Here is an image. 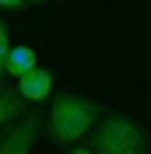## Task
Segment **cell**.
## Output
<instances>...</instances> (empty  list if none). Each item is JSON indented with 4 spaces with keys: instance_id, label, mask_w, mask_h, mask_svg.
<instances>
[{
    "instance_id": "8",
    "label": "cell",
    "mask_w": 151,
    "mask_h": 154,
    "mask_svg": "<svg viewBox=\"0 0 151 154\" xmlns=\"http://www.w3.org/2000/svg\"><path fill=\"white\" fill-rule=\"evenodd\" d=\"M25 0H0V11H21Z\"/></svg>"
},
{
    "instance_id": "2",
    "label": "cell",
    "mask_w": 151,
    "mask_h": 154,
    "mask_svg": "<svg viewBox=\"0 0 151 154\" xmlns=\"http://www.w3.org/2000/svg\"><path fill=\"white\" fill-rule=\"evenodd\" d=\"M92 154H148V137L130 116L109 112L92 126Z\"/></svg>"
},
{
    "instance_id": "5",
    "label": "cell",
    "mask_w": 151,
    "mask_h": 154,
    "mask_svg": "<svg viewBox=\"0 0 151 154\" xmlns=\"http://www.w3.org/2000/svg\"><path fill=\"white\" fill-rule=\"evenodd\" d=\"M21 112H25L21 91H18V88H0V130H4L7 123H14Z\"/></svg>"
},
{
    "instance_id": "3",
    "label": "cell",
    "mask_w": 151,
    "mask_h": 154,
    "mask_svg": "<svg viewBox=\"0 0 151 154\" xmlns=\"http://www.w3.org/2000/svg\"><path fill=\"white\" fill-rule=\"evenodd\" d=\"M39 112H21V119H14V126L0 137V154H28L39 137Z\"/></svg>"
},
{
    "instance_id": "4",
    "label": "cell",
    "mask_w": 151,
    "mask_h": 154,
    "mask_svg": "<svg viewBox=\"0 0 151 154\" xmlns=\"http://www.w3.org/2000/svg\"><path fill=\"white\" fill-rule=\"evenodd\" d=\"M18 91L25 102H42V98L53 95V74L42 67H32L25 77H18Z\"/></svg>"
},
{
    "instance_id": "7",
    "label": "cell",
    "mask_w": 151,
    "mask_h": 154,
    "mask_svg": "<svg viewBox=\"0 0 151 154\" xmlns=\"http://www.w3.org/2000/svg\"><path fill=\"white\" fill-rule=\"evenodd\" d=\"M7 53H11V42H7V28L0 25V77L7 74Z\"/></svg>"
},
{
    "instance_id": "6",
    "label": "cell",
    "mask_w": 151,
    "mask_h": 154,
    "mask_svg": "<svg viewBox=\"0 0 151 154\" xmlns=\"http://www.w3.org/2000/svg\"><path fill=\"white\" fill-rule=\"evenodd\" d=\"M32 67H39L35 63V49L32 46H11V53H7V74L11 77H25Z\"/></svg>"
},
{
    "instance_id": "1",
    "label": "cell",
    "mask_w": 151,
    "mask_h": 154,
    "mask_svg": "<svg viewBox=\"0 0 151 154\" xmlns=\"http://www.w3.org/2000/svg\"><path fill=\"white\" fill-rule=\"evenodd\" d=\"M98 105H95L92 98L85 95H56L53 98V109H49V123H46V137L53 140V144L67 147L74 144V140H81V137L92 130L95 123H98Z\"/></svg>"
},
{
    "instance_id": "10",
    "label": "cell",
    "mask_w": 151,
    "mask_h": 154,
    "mask_svg": "<svg viewBox=\"0 0 151 154\" xmlns=\"http://www.w3.org/2000/svg\"><path fill=\"white\" fill-rule=\"evenodd\" d=\"M35 4H42V0H35Z\"/></svg>"
},
{
    "instance_id": "9",
    "label": "cell",
    "mask_w": 151,
    "mask_h": 154,
    "mask_svg": "<svg viewBox=\"0 0 151 154\" xmlns=\"http://www.w3.org/2000/svg\"><path fill=\"white\" fill-rule=\"evenodd\" d=\"M70 154H92V151H88V147H74Z\"/></svg>"
}]
</instances>
